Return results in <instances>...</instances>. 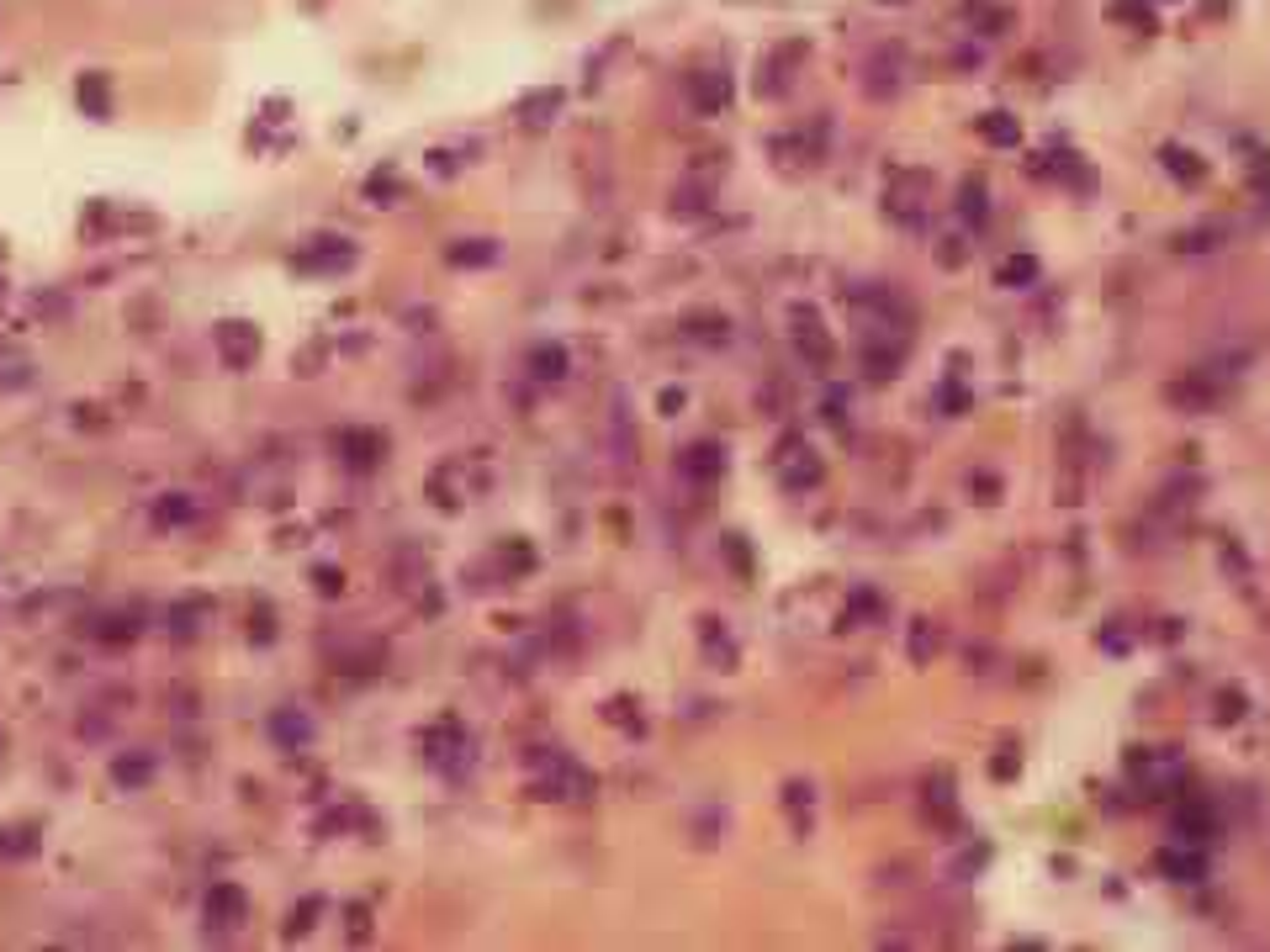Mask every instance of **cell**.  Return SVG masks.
<instances>
[{
  "mask_svg": "<svg viewBox=\"0 0 1270 952\" xmlns=\"http://www.w3.org/2000/svg\"><path fill=\"white\" fill-rule=\"evenodd\" d=\"M963 17H969L974 27H1006V22H1012V17H1006V11H996V6H969Z\"/></svg>",
  "mask_w": 1270,
  "mask_h": 952,
  "instance_id": "1",
  "label": "cell"
}]
</instances>
